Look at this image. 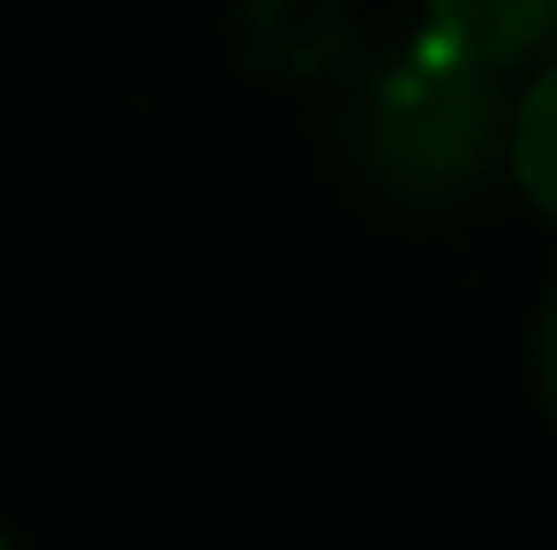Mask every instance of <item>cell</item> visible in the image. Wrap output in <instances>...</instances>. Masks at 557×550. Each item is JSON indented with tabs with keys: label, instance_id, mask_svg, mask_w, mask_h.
I'll return each instance as SVG.
<instances>
[{
	"label": "cell",
	"instance_id": "obj_1",
	"mask_svg": "<svg viewBox=\"0 0 557 550\" xmlns=\"http://www.w3.org/2000/svg\"><path fill=\"white\" fill-rule=\"evenodd\" d=\"M509 89L412 41L356 98V162L405 203H453L502 170Z\"/></svg>",
	"mask_w": 557,
	"mask_h": 550
},
{
	"label": "cell",
	"instance_id": "obj_2",
	"mask_svg": "<svg viewBox=\"0 0 557 550\" xmlns=\"http://www.w3.org/2000/svg\"><path fill=\"white\" fill-rule=\"evenodd\" d=\"M420 41L485 82H525L557 49V0H420Z\"/></svg>",
	"mask_w": 557,
	"mask_h": 550
},
{
	"label": "cell",
	"instance_id": "obj_3",
	"mask_svg": "<svg viewBox=\"0 0 557 550\" xmlns=\"http://www.w3.org/2000/svg\"><path fill=\"white\" fill-rule=\"evenodd\" d=\"M502 179L517 186L533 219L557 227V49L525 82L509 89V146H502Z\"/></svg>",
	"mask_w": 557,
	"mask_h": 550
},
{
	"label": "cell",
	"instance_id": "obj_4",
	"mask_svg": "<svg viewBox=\"0 0 557 550\" xmlns=\"http://www.w3.org/2000/svg\"><path fill=\"white\" fill-rule=\"evenodd\" d=\"M533 389H542V405H549V421H557V283H549V300H542V325H533Z\"/></svg>",
	"mask_w": 557,
	"mask_h": 550
},
{
	"label": "cell",
	"instance_id": "obj_5",
	"mask_svg": "<svg viewBox=\"0 0 557 550\" xmlns=\"http://www.w3.org/2000/svg\"><path fill=\"white\" fill-rule=\"evenodd\" d=\"M0 550H25V542H16V535H9V526H0Z\"/></svg>",
	"mask_w": 557,
	"mask_h": 550
}]
</instances>
